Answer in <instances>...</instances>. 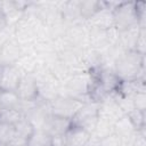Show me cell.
<instances>
[{"label":"cell","instance_id":"15","mask_svg":"<svg viewBox=\"0 0 146 146\" xmlns=\"http://www.w3.org/2000/svg\"><path fill=\"white\" fill-rule=\"evenodd\" d=\"M90 137V132L76 125H71V128L65 133L67 146H84Z\"/></svg>","mask_w":146,"mask_h":146},{"label":"cell","instance_id":"12","mask_svg":"<svg viewBox=\"0 0 146 146\" xmlns=\"http://www.w3.org/2000/svg\"><path fill=\"white\" fill-rule=\"evenodd\" d=\"M16 95L21 100L31 102L38 98V84L33 74H23L22 79L16 88Z\"/></svg>","mask_w":146,"mask_h":146},{"label":"cell","instance_id":"3","mask_svg":"<svg viewBox=\"0 0 146 146\" xmlns=\"http://www.w3.org/2000/svg\"><path fill=\"white\" fill-rule=\"evenodd\" d=\"M113 19L114 27L117 32H123L139 25L135 1H120L113 9Z\"/></svg>","mask_w":146,"mask_h":146},{"label":"cell","instance_id":"32","mask_svg":"<svg viewBox=\"0 0 146 146\" xmlns=\"http://www.w3.org/2000/svg\"><path fill=\"white\" fill-rule=\"evenodd\" d=\"M0 146H11L10 144H0Z\"/></svg>","mask_w":146,"mask_h":146},{"label":"cell","instance_id":"8","mask_svg":"<svg viewBox=\"0 0 146 146\" xmlns=\"http://www.w3.org/2000/svg\"><path fill=\"white\" fill-rule=\"evenodd\" d=\"M23 73L11 64H0V89L2 91H16Z\"/></svg>","mask_w":146,"mask_h":146},{"label":"cell","instance_id":"13","mask_svg":"<svg viewBox=\"0 0 146 146\" xmlns=\"http://www.w3.org/2000/svg\"><path fill=\"white\" fill-rule=\"evenodd\" d=\"M14 129H15V132L10 141V145L11 146H26L29 137L34 131V127L32 125V123L26 117H24L23 120H21L14 125Z\"/></svg>","mask_w":146,"mask_h":146},{"label":"cell","instance_id":"25","mask_svg":"<svg viewBox=\"0 0 146 146\" xmlns=\"http://www.w3.org/2000/svg\"><path fill=\"white\" fill-rule=\"evenodd\" d=\"M132 102H133V106L136 110L146 112V91L136 94L132 97Z\"/></svg>","mask_w":146,"mask_h":146},{"label":"cell","instance_id":"11","mask_svg":"<svg viewBox=\"0 0 146 146\" xmlns=\"http://www.w3.org/2000/svg\"><path fill=\"white\" fill-rule=\"evenodd\" d=\"M123 112L120 108V106L117 105L116 100L114 99L113 95L107 96L106 98H104L98 106V117L106 120L111 123H115L121 116H123Z\"/></svg>","mask_w":146,"mask_h":146},{"label":"cell","instance_id":"16","mask_svg":"<svg viewBox=\"0 0 146 146\" xmlns=\"http://www.w3.org/2000/svg\"><path fill=\"white\" fill-rule=\"evenodd\" d=\"M137 130L131 123L128 115L121 116L114 123V133L117 135L121 139H130L137 135Z\"/></svg>","mask_w":146,"mask_h":146},{"label":"cell","instance_id":"28","mask_svg":"<svg viewBox=\"0 0 146 146\" xmlns=\"http://www.w3.org/2000/svg\"><path fill=\"white\" fill-rule=\"evenodd\" d=\"M51 146H67L65 135L64 136H52Z\"/></svg>","mask_w":146,"mask_h":146},{"label":"cell","instance_id":"14","mask_svg":"<svg viewBox=\"0 0 146 146\" xmlns=\"http://www.w3.org/2000/svg\"><path fill=\"white\" fill-rule=\"evenodd\" d=\"M71 125H72L71 120L55 116L51 114L43 130H46L51 136H64L67 132V130L71 128Z\"/></svg>","mask_w":146,"mask_h":146},{"label":"cell","instance_id":"7","mask_svg":"<svg viewBox=\"0 0 146 146\" xmlns=\"http://www.w3.org/2000/svg\"><path fill=\"white\" fill-rule=\"evenodd\" d=\"M94 73H95L97 86L106 95H113L117 91V89L121 84V80L115 74L113 68L100 67L98 70H95Z\"/></svg>","mask_w":146,"mask_h":146},{"label":"cell","instance_id":"27","mask_svg":"<svg viewBox=\"0 0 146 146\" xmlns=\"http://www.w3.org/2000/svg\"><path fill=\"white\" fill-rule=\"evenodd\" d=\"M132 146H146V141H145V130L138 131L137 137L132 144Z\"/></svg>","mask_w":146,"mask_h":146},{"label":"cell","instance_id":"6","mask_svg":"<svg viewBox=\"0 0 146 146\" xmlns=\"http://www.w3.org/2000/svg\"><path fill=\"white\" fill-rule=\"evenodd\" d=\"M71 48L81 50L89 46L88 43V25L86 22L67 25L63 35Z\"/></svg>","mask_w":146,"mask_h":146},{"label":"cell","instance_id":"26","mask_svg":"<svg viewBox=\"0 0 146 146\" xmlns=\"http://www.w3.org/2000/svg\"><path fill=\"white\" fill-rule=\"evenodd\" d=\"M121 145H122V139L115 133H112L100 140V146H121Z\"/></svg>","mask_w":146,"mask_h":146},{"label":"cell","instance_id":"10","mask_svg":"<svg viewBox=\"0 0 146 146\" xmlns=\"http://www.w3.org/2000/svg\"><path fill=\"white\" fill-rule=\"evenodd\" d=\"M23 55H24V49L22 44L13 35L2 44L0 49V64L14 65Z\"/></svg>","mask_w":146,"mask_h":146},{"label":"cell","instance_id":"31","mask_svg":"<svg viewBox=\"0 0 146 146\" xmlns=\"http://www.w3.org/2000/svg\"><path fill=\"white\" fill-rule=\"evenodd\" d=\"M3 111H5V108H3V107H2V105L0 104V115L3 113Z\"/></svg>","mask_w":146,"mask_h":146},{"label":"cell","instance_id":"2","mask_svg":"<svg viewBox=\"0 0 146 146\" xmlns=\"http://www.w3.org/2000/svg\"><path fill=\"white\" fill-rule=\"evenodd\" d=\"M95 83L94 71L82 72L71 75L62 86L59 96L76 98L82 102L89 100V94Z\"/></svg>","mask_w":146,"mask_h":146},{"label":"cell","instance_id":"17","mask_svg":"<svg viewBox=\"0 0 146 146\" xmlns=\"http://www.w3.org/2000/svg\"><path fill=\"white\" fill-rule=\"evenodd\" d=\"M52 136L43 129H34L29 137L26 146H51Z\"/></svg>","mask_w":146,"mask_h":146},{"label":"cell","instance_id":"1","mask_svg":"<svg viewBox=\"0 0 146 146\" xmlns=\"http://www.w3.org/2000/svg\"><path fill=\"white\" fill-rule=\"evenodd\" d=\"M113 71L121 81L145 79V56L135 50H124L114 62Z\"/></svg>","mask_w":146,"mask_h":146},{"label":"cell","instance_id":"29","mask_svg":"<svg viewBox=\"0 0 146 146\" xmlns=\"http://www.w3.org/2000/svg\"><path fill=\"white\" fill-rule=\"evenodd\" d=\"M84 146H100V140L91 135V137L89 138V140L87 141V144Z\"/></svg>","mask_w":146,"mask_h":146},{"label":"cell","instance_id":"18","mask_svg":"<svg viewBox=\"0 0 146 146\" xmlns=\"http://www.w3.org/2000/svg\"><path fill=\"white\" fill-rule=\"evenodd\" d=\"M112 133H114V124L106 121V120H103V119L98 117L91 135L95 136L96 138H98L99 140H102V139H104L105 137H107Z\"/></svg>","mask_w":146,"mask_h":146},{"label":"cell","instance_id":"33","mask_svg":"<svg viewBox=\"0 0 146 146\" xmlns=\"http://www.w3.org/2000/svg\"><path fill=\"white\" fill-rule=\"evenodd\" d=\"M1 92H2V90H1V89H0V95H1Z\"/></svg>","mask_w":146,"mask_h":146},{"label":"cell","instance_id":"5","mask_svg":"<svg viewBox=\"0 0 146 146\" xmlns=\"http://www.w3.org/2000/svg\"><path fill=\"white\" fill-rule=\"evenodd\" d=\"M84 102L67 96H58L50 102V111L55 116L72 120Z\"/></svg>","mask_w":146,"mask_h":146},{"label":"cell","instance_id":"4","mask_svg":"<svg viewBox=\"0 0 146 146\" xmlns=\"http://www.w3.org/2000/svg\"><path fill=\"white\" fill-rule=\"evenodd\" d=\"M98 106L99 103L87 100L82 104V106L79 108L76 114L71 120L72 125L80 127L88 132L92 133L94 128L96 125L97 119H98Z\"/></svg>","mask_w":146,"mask_h":146},{"label":"cell","instance_id":"9","mask_svg":"<svg viewBox=\"0 0 146 146\" xmlns=\"http://www.w3.org/2000/svg\"><path fill=\"white\" fill-rule=\"evenodd\" d=\"M89 27L98 29V30H111L114 27V19H113V10L107 8L103 1H100V8L96 11L87 22Z\"/></svg>","mask_w":146,"mask_h":146},{"label":"cell","instance_id":"21","mask_svg":"<svg viewBox=\"0 0 146 146\" xmlns=\"http://www.w3.org/2000/svg\"><path fill=\"white\" fill-rule=\"evenodd\" d=\"M24 117H25V114L21 110H18V108H10V110H5L3 111V113L0 115V122L15 125L17 122H19Z\"/></svg>","mask_w":146,"mask_h":146},{"label":"cell","instance_id":"22","mask_svg":"<svg viewBox=\"0 0 146 146\" xmlns=\"http://www.w3.org/2000/svg\"><path fill=\"white\" fill-rule=\"evenodd\" d=\"M127 115L137 131L145 130V127H146V112L145 111H139L135 108Z\"/></svg>","mask_w":146,"mask_h":146},{"label":"cell","instance_id":"24","mask_svg":"<svg viewBox=\"0 0 146 146\" xmlns=\"http://www.w3.org/2000/svg\"><path fill=\"white\" fill-rule=\"evenodd\" d=\"M145 36H146V27H141L139 35L137 38L136 44H135V51H137L140 55L145 56V48H146V41H145Z\"/></svg>","mask_w":146,"mask_h":146},{"label":"cell","instance_id":"20","mask_svg":"<svg viewBox=\"0 0 146 146\" xmlns=\"http://www.w3.org/2000/svg\"><path fill=\"white\" fill-rule=\"evenodd\" d=\"M0 104L5 110L18 108L21 106V99L15 91H2L0 95Z\"/></svg>","mask_w":146,"mask_h":146},{"label":"cell","instance_id":"19","mask_svg":"<svg viewBox=\"0 0 146 146\" xmlns=\"http://www.w3.org/2000/svg\"><path fill=\"white\" fill-rule=\"evenodd\" d=\"M100 8V1L96 0H80V16L83 22H87Z\"/></svg>","mask_w":146,"mask_h":146},{"label":"cell","instance_id":"23","mask_svg":"<svg viewBox=\"0 0 146 146\" xmlns=\"http://www.w3.org/2000/svg\"><path fill=\"white\" fill-rule=\"evenodd\" d=\"M14 125L0 122V144H10L14 137Z\"/></svg>","mask_w":146,"mask_h":146},{"label":"cell","instance_id":"30","mask_svg":"<svg viewBox=\"0 0 146 146\" xmlns=\"http://www.w3.org/2000/svg\"><path fill=\"white\" fill-rule=\"evenodd\" d=\"M5 27H7V25H6V21H5L3 14H2V13H1V10H0V31H1V30H3Z\"/></svg>","mask_w":146,"mask_h":146}]
</instances>
